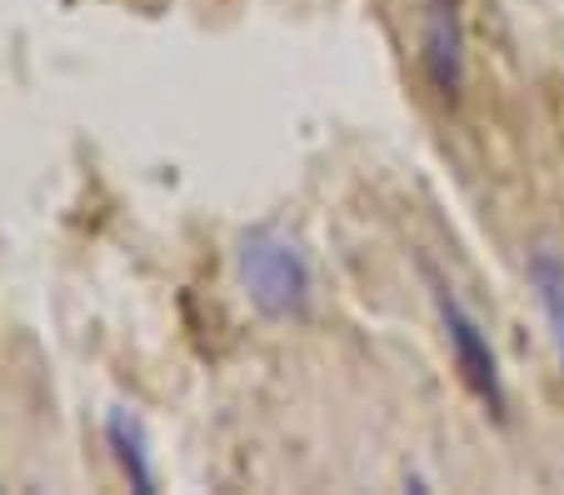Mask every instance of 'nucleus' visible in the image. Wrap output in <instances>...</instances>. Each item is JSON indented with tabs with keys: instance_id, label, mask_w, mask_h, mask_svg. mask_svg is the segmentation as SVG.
I'll list each match as a JSON object with an SVG mask.
<instances>
[{
	"instance_id": "nucleus-1",
	"label": "nucleus",
	"mask_w": 564,
	"mask_h": 495,
	"mask_svg": "<svg viewBox=\"0 0 564 495\" xmlns=\"http://www.w3.org/2000/svg\"><path fill=\"white\" fill-rule=\"evenodd\" d=\"M235 270H240V286H246L250 305L265 321H300L310 311V291H315L310 260L280 226L246 230L240 250H235Z\"/></svg>"
},
{
	"instance_id": "nucleus-2",
	"label": "nucleus",
	"mask_w": 564,
	"mask_h": 495,
	"mask_svg": "<svg viewBox=\"0 0 564 495\" xmlns=\"http://www.w3.org/2000/svg\"><path fill=\"white\" fill-rule=\"evenodd\" d=\"M435 311H440V325H445V341L455 351V366L465 376V386L479 396V406L490 410L495 420H505V376H500V361H495V345L485 335V325L465 311L449 286L435 280Z\"/></svg>"
},
{
	"instance_id": "nucleus-3",
	"label": "nucleus",
	"mask_w": 564,
	"mask_h": 495,
	"mask_svg": "<svg viewBox=\"0 0 564 495\" xmlns=\"http://www.w3.org/2000/svg\"><path fill=\"white\" fill-rule=\"evenodd\" d=\"M106 445L116 451V465L126 471L130 491L155 495V465H150L145 426H140L130 410H110V416H106Z\"/></svg>"
},
{
	"instance_id": "nucleus-4",
	"label": "nucleus",
	"mask_w": 564,
	"mask_h": 495,
	"mask_svg": "<svg viewBox=\"0 0 564 495\" xmlns=\"http://www.w3.org/2000/svg\"><path fill=\"white\" fill-rule=\"evenodd\" d=\"M524 270H530V286H534V301H540L544 321L554 325V341L564 345V260L554 250H530Z\"/></svg>"
},
{
	"instance_id": "nucleus-5",
	"label": "nucleus",
	"mask_w": 564,
	"mask_h": 495,
	"mask_svg": "<svg viewBox=\"0 0 564 495\" xmlns=\"http://www.w3.org/2000/svg\"><path fill=\"white\" fill-rule=\"evenodd\" d=\"M560 351H564V345H560Z\"/></svg>"
}]
</instances>
